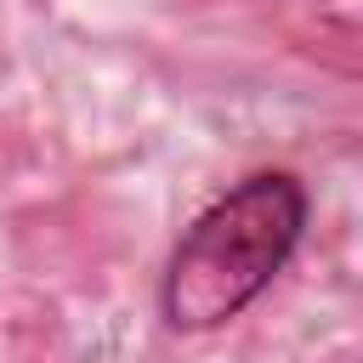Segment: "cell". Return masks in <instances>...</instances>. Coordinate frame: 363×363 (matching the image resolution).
<instances>
[{
    "instance_id": "1",
    "label": "cell",
    "mask_w": 363,
    "mask_h": 363,
    "mask_svg": "<svg viewBox=\"0 0 363 363\" xmlns=\"http://www.w3.org/2000/svg\"><path fill=\"white\" fill-rule=\"evenodd\" d=\"M306 221H312V193L295 170L267 164L238 176L170 244V261L159 272V318L182 335L233 323L295 261Z\"/></svg>"
}]
</instances>
